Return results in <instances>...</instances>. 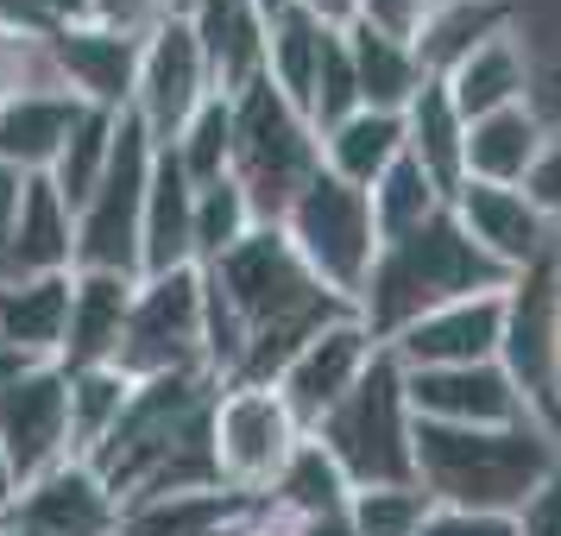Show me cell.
<instances>
[{"label":"cell","instance_id":"1","mask_svg":"<svg viewBox=\"0 0 561 536\" xmlns=\"http://www.w3.org/2000/svg\"><path fill=\"white\" fill-rule=\"evenodd\" d=\"M215 398H221V385L208 373L139 379L127 410H121V423H114V435L89 455V467L107 480V492L121 505L221 486L215 442H208L215 435Z\"/></svg>","mask_w":561,"mask_h":536},{"label":"cell","instance_id":"2","mask_svg":"<svg viewBox=\"0 0 561 536\" xmlns=\"http://www.w3.org/2000/svg\"><path fill=\"white\" fill-rule=\"evenodd\" d=\"M505 284H511L505 265H492V259L467 240V228L442 208L435 221H423V228H410V233H398V240L379 247L373 278H366V290L354 297V316L385 347V341H398L410 322H423L430 309H448V304H460V297H485V290H505Z\"/></svg>","mask_w":561,"mask_h":536},{"label":"cell","instance_id":"3","mask_svg":"<svg viewBox=\"0 0 561 536\" xmlns=\"http://www.w3.org/2000/svg\"><path fill=\"white\" fill-rule=\"evenodd\" d=\"M561 460V442L549 430L505 423V430H442L416 423V486L430 492V505L460 511H499L517 517V505L536 492V480Z\"/></svg>","mask_w":561,"mask_h":536},{"label":"cell","instance_id":"4","mask_svg":"<svg viewBox=\"0 0 561 536\" xmlns=\"http://www.w3.org/2000/svg\"><path fill=\"white\" fill-rule=\"evenodd\" d=\"M316 442L347 474L354 492H366V486H416V410H410L404 366L391 360V347L373 354V366L334 404V417L316 430Z\"/></svg>","mask_w":561,"mask_h":536},{"label":"cell","instance_id":"5","mask_svg":"<svg viewBox=\"0 0 561 536\" xmlns=\"http://www.w3.org/2000/svg\"><path fill=\"white\" fill-rule=\"evenodd\" d=\"M233 107V164L228 178L240 183V196L253 203L259 228H278L290 203L309 190V178L322 171V139L304 121V107H290L259 77L253 89L228 95Z\"/></svg>","mask_w":561,"mask_h":536},{"label":"cell","instance_id":"6","mask_svg":"<svg viewBox=\"0 0 561 536\" xmlns=\"http://www.w3.org/2000/svg\"><path fill=\"white\" fill-rule=\"evenodd\" d=\"M284 240H290V253L309 265V278L334 290L341 304H354L366 278H373V259H379V228H373V203H366V190L354 183L329 178V171H316L309 190L290 203V215L278 221Z\"/></svg>","mask_w":561,"mask_h":536},{"label":"cell","instance_id":"7","mask_svg":"<svg viewBox=\"0 0 561 536\" xmlns=\"http://www.w3.org/2000/svg\"><path fill=\"white\" fill-rule=\"evenodd\" d=\"M499 366L511 373L530 423L561 442V272H556V253L536 259L530 272H517L505 284Z\"/></svg>","mask_w":561,"mask_h":536},{"label":"cell","instance_id":"8","mask_svg":"<svg viewBox=\"0 0 561 536\" xmlns=\"http://www.w3.org/2000/svg\"><path fill=\"white\" fill-rule=\"evenodd\" d=\"M158 146L133 114H121L114 158L102 183L77 208V272H121L139 278V228H146V190H152Z\"/></svg>","mask_w":561,"mask_h":536},{"label":"cell","instance_id":"9","mask_svg":"<svg viewBox=\"0 0 561 536\" xmlns=\"http://www.w3.org/2000/svg\"><path fill=\"white\" fill-rule=\"evenodd\" d=\"M114 366L133 385L164 379V373H208V360H203V272L196 265L164 272V278H139Z\"/></svg>","mask_w":561,"mask_h":536},{"label":"cell","instance_id":"10","mask_svg":"<svg viewBox=\"0 0 561 536\" xmlns=\"http://www.w3.org/2000/svg\"><path fill=\"white\" fill-rule=\"evenodd\" d=\"M215 474L228 492L265 505L272 480L284 474V460L297 455L304 430L290 423V410L272 385H221L215 398Z\"/></svg>","mask_w":561,"mask_h":536},{"label":"cell","instance_id":"11","mask_svg":"<svg viewBox=\"0 0 561 536\" xmlns=\"http://www.w3.org/2000/svg\"><path fill=\"white\" fill-rule=\"evenodd\" d=\"M0 455H7L13 492L64 460H77L70 455V373L57 360L32 366L20 385L0 391Z\"/></svg>","mask_w":561,"mask_h":536},{"label":"cell","instance_id":"12","mask_svg":"<svg viewBox=\"0 0 561 536\" xmlns=\"http://www.w3.org/2000/svg\"><path fill=\"white\" fill-rule=\"evenodd\" d=\"M215 95V77H208L203 64V45H196V32L190 20H164V26L146 38V52H139V82H133V121L152 133V146H171L190 121H196V107Z\"/></svg>","mask_w":561,"mask_h":536},{"label":"cell","instance_id":"13","mask_svg":"<svg viewBox=\"0 0 561 536\" xmlns=\"http://www.w3.org/2000/svg\"><path fill=\"white\" fill-rule=\"evenodd\" d=\"M373 354H379V341L366 334V322H359V316H341V322H329L304 354L284 366L272 391L284 398L290 423H297L304 435H316L334 417V404L359 385V373L373 366Z\"/></svg>","mask_w":561,"mask_h":536},{"label":"cell","instance_id":"14","mask_svg":"<svg viewBox=\"0 0 561 536\" xmlns=\"http://www.w3.org/2000/svg\"><path fill=\"white\" fill-rule=\"evenodd\" d=\"M404 391H410L416 423H442V430H505V423H524L530 417L499 360H485V366L404 373Z\"/></svg>","mask_w":561,"mask_h":536},{"label":"cell","instance_id":"15","mask_svg":"<svg viewBox=\"0 0 561 536\" xmlns=\"http://www.w3.org/2000/svg\"><path fill=\"white\" fill-rule=\"evenodd\" d=\"M499 341H505V290H485V297L430 309L385 347L404 373H435V366H485L499 360Z\"/></svg>","mask_w":561,"mask_h":536},{"label":"cell","instance_id":"16","mask_svg":"<svg viewBox=\"0 0 561 536\" xmlns=\"http://www.w3.org/2000/svg\"><path fill=\"white\" fill-rule=\"evenodd\" d=\"M7 524L38 536H121V499L89 460H64L7 499Z\"/></svg>","mask_w":561,"mask_h":536},{"label":"cell","instance_id":"17","mask_svg":"<svg viewBox=\"0 0 561 536\" xmlns=\"http://www.w3.org/2000/svg\"><path fill=\"white\" fill-rule=\"evenodd\" d=\"M467 240L480 247L492 265H505L511 278L530 272L536 259H549V215L530 203V190H505V183H460L448 196Z\"/></svg>","mask_w":561,"mask_h":536},{"label":"cell","instance_id":"18","mask_svg":"<svg viewBox=\"0 0 561 536\" xmlns=\"http://www.w3.org/2000/svg\"><path fill=\"white\" fill-rule=\"evenodd\" d=\"M139 52H146V38L107 32V26H95V20L64 26V32L51 38L57 82H64V89H70L82 107H102V114H127V107H133Z\"/></svg>","mask_w":561,"mask_h":536},{"label":"cell","instance_id":"19","mask_svg":"<svg viewBox=\"0 0 561 536\" xmlns=\"http://www.w3.org/2000/svg\"><path fill=\"white\" fill-rule=\"evenodd\" d=\"M57 272H77V215H70V203L51 190V178H26L13 233H7V247H0V284L57 278Z\"/></svg>","mask_w":561,"mask_h":536},{"label":"cell","instance_id":"20","mask_svg":"<svg viewBox=\"0 0 561 536\" xmlns=\"http://www.w3.org/2000/svg\"><path fill=\"white\" fill-rule=\"evenodd\" d=\"M133 290H139V278H121V272H77L70 278V322H64V347H57L64 373L114 366L121 334H127Z\"/></svg>","mask_w":561,"mask_h":536},{"label":"cell","instance_id":"21","mask_svg":"<svg viewBox=\"0 0 561 536\" xmlns=\"http://www.w3.org/2000/svg\"><path fill=\"white\" fill-rule=\"evenodd\" d=\"M190 32L203 45L215 95H240V89H253L265 77V13L253 0H203L190 13Z\"/></svg>","mask_w":561,"mask_h":536},{"label":"cell","instance_id":"22","mask_svg":"<svg viewBox=\"0 0 561 536\" xmlns=\"http://www.w3.org/2000/svg\"><path fill=\"white\" fill-rule=\"evenodd\" d=\"M196 183L178 171V158L158 146L152 190H146V228H139V278H164L196 265Z\"/></svg>","mask_w":561,"mask_h":536},{"label":"cell","instance_id":"23","mask_svg":"<svg viewBox=\"0 0 561 536\" xmlns=\"http://www.w3.org/2000/svg\"><path fill=\"white\" fill-rule=\"evenodd\" d=\"M492 38H511V0H435L430 20L410 38V52L423 64V77H448Z\"/></svg>","mask_w":561,"mask_h":536},{"label":"cell","instance_id":"24","mask_svg":"<svg viewBox=\"0 0 561 536\" xmlns=\"http://www.w3.org/2000/svg\"><path fill=\"white\" fill-rule=\"evenodd\" d=\"M77 95L70 89H45V95H20L0 107V164H13L20 178H45L64 152V139L77 127Z\"/></svg>","mask_w":561,"mask_h":536},{"label":"cell","instance_id":"25","mask_svg":"<svg viewBox=\"0 0 561 536\" xmlns=\"http://www.w3.org/2000/svg\"><path fill=\"white\" fill-rule=\"evenodd\" d=\"M549 146L542 121L524 107H499L467 127V183H505V190H524L536 171V158Z\"/></svg>","mask_w":561,"mask_h":536},{"label":"cell","instance_id":"26","mask_svg":"<svg viewBox=\"0 0 561 536\" xmlns=\"http://www.w3.org/2000/svg\"><path fill=\"white\" fill-rule=\"evenodd\" d=\"M404 152L423 164V178L442 196H455L460 183H467V121H460V107L448 102V89L435 77L404 107Z\"/></svg>","mask_w":561,"mask_h":536},{"label":"cell","instance_id":"27","mask_svg":"<svg viewBox=\"0 0 561 536\" xmlns=\"http://www.w3.org/2000/svg\"><path fill=\"white\" fill-rule=\"evenodd\" d=\"M448 89V102L460 107V121L473 127L485 114H499V107H524L530 102V70H524V52H517V38H492L480 52L455 64L448 77H435Z\"/></svg>","mask_w":561,"mask_h":536},{"label":"cell","instance_id":"28","mask_svg":"<svg viewBox=\"0 0 561 536\" xmlns=\"http://www.w3.org/2000/svg\"><path fill=\"white\" fill-rule=\"evenodd\" d=\"M404 158V114H379V107H359L341 127L322 133V171L354 190H373V183Z\"/></svg>","mask_w":561,"mask_h":536},{"label":"cell","instance_id":"29","mask_svg":"<svg viewBox=\"0 0 561 536\" xmlns=\"http://www.w3.org/2000/svg\"><path fill=\"white\" fill-rule=\"evenodd\" d=\"M329 45H334V32L316 26L304 7H284L278 20H265V82L290 107H304V121H309V95H316Z\"/></svg>","mask_w":561,"mask_h":536},{"label":"cell","instance_id":"30","mask_svg":"<svg viewBox=\"0 0 561 536\" xmlns=\"http://www.w3.org/2000/svg\"><path fill=\"white\" fill-rule=\"evenodd\" d=\"M70 278H77V272L0 284V334H7L13 347H26L32 360H57V347H64V322H70Z\"/></svg>","mask_w":561,"mask_h":536},{"label":"cell","instance_id":"31","mask_svg":"<svg viewBox=\"0 0 561 536\" xmlns=\"http://www.w3.org/2000/svg\"><path fill=\"white\" fill-rule=\"evenodd\" d=\"M253 499H240L228 486H208V492H171V499H139L121 505V536H208L228 531L240 517H253Z\"/></svg>","mask_w":561,"mask_h":536},{"label":"cell","instance_id":"32","mask_svg":"<svg viewBox=\"0 0 561 536\" xmlns=\"http://www.w3.org/2000/svg\"><path fill=\"white\" fill-rule=\"evenodd\" d=\"M347 57H354V82H359V107H379V114H404L423 89V64L404 38H385L373 26H347Z\"/></svg>","mask_w":561,"mask_h":536},{"label":"cell","instance_id":"33","mask_svg":"<svg viewBox=\"0 0 561 536\" xmlns=\"http://www.w3.org/2000/svg\"><path fill=\"white\" fill-rule=\"evenodd\" d=\"M347 499H354V486H347V474L322 455V442H316V435H304V442H297V455L284 460V474L272 480V492H265V505L284 511L290 524L341 517V511H347Z\"/></svg>","mask_w":561,"mask_h":536},{"label":"cell","instance_id":"34","mask_svg":"<svg viewBox=\"0 0 561 536\" xmlns=\"http://www.w3.org/2000/svg\"><path fill=\"white\" fill-rule=\"evenodd\" d=\"M114 133H121V114H102V107H77V127H70V139H64V152H57V164L45 171L51 178V190L70 203V215H77L82 203H89V190L102 183L107 158H114Z\"/></svg>","mask_w":561,"mask_h":536},{"label":"cell","instance_id":"35","mask_svg":"<svg viewBox=\"0 0 561 536\" xmlns=\"http://www.w3.org/2000/svg\"><path fill=\"white\" fill-rule=\"evenodd\" d=\"M127 398H133V379L121 366H82V373H70V455L77 460L95 455L114 435Z\"/></svg>","mask_w":561,"mask_h":536},{"label":"cell","instance_id":"36","mask_svg":"<svg viewBox=\"0 0 561 536\" xmlns=\"http://www.w3.org/2000/svg\"><path fill=\"white\" fill-rule=\"evenodd\" d=\"M366 203H373V228H379V240H398V233L435 221V215L448 208V196H442V190L423 178V164L404 152L379 183H373V190H366Z\"/></svg>","mask_w":561,"mask_h":536},{"label":"cell","instance_id":"37","mask_svg":"<svg viewBox=\"0 0 561 536\" xmlns=\"http://www.w3.org/2000/svg\"><path fill=\"white\" fill-rule=\"evenodd\" d=\"M164 152L178 158V171L196 183V190L228 178V164H233V107H228V95H208V102L196 107V121H190Z\"/></svg>","mask_w":561,"mask_h":536},{"label":"cell","instance_id":"38","mask_svg":"<svg viewBox=\"0 0 561 536\" xmlns=\"http://www.w3.org/2000/svg\"><path fill=\"white\" fill-rule=\"evenodd\" d=\"M259 221H253V203L240 196V183L233 178H221V183H208V190H196V272L203 265H215L221 253H233L247 233H253Z\"/></svg>","mask_w":561,"mask_h":536},{"label":"cell","instance_id":"39","mask_svg":"<svg viewBox=\"0 0 561 536\" xmlns=\"http://www.w3.org/2000/svg\"><path fill=\"white\" fill-rule=\"evenodd\" d=\"M430 517V492L423 486H366L347 499V524L354 536H416Z\"/></svg>","mask_w":561,"mask_h":536},{"label":"cell","instance_id":"40","mask_svg":"<svg viewBox=\"0 0 561 536\" xmlns=\"http://www.w3.org/2000/svg\"><path fill=\"white\" fill-rule=\"evenodd\" d=\"M45 89H64L51 64V38L0 26V107L20 102V95H45Z\"/></svg>","mask_w":561,"mask_h":536},{"label":"cell","instance_id":"41","mask_svg":"<svg viewBox=\"0 0 561 536\" xmlns=\"http://www.w3.org/2000/svg\"><path fill=\"white\" fill-rule=\"evenodd\" d=\"M89 20L127 38H152L164 26V0H89Z\"/></svg>","mask_w":561,"mask_h":536},{"label":"cell","instance_id":"42","mask_svg":"<svg viewBox=\"0 0 561 536\" xmlns=\"http://www.w3.org/2000/svg\"><path fill=\"white\" fill-rule=\"evenodd\" d=\"M511 524H517V536H561V460L536 480V492L517 505Z\"/></svg>","mask_w":561,"mask_h":536},{"label":"cell","instance_id":"43","mask_svg":"<svg viewBox=\"0 0 561 536\" xmlns=\"http://www.w3.org/2000/svg\"><path fill=\"white\" fill-rule=\"evenodd\" d=\"M416 536H517V524H511V517H499V511L430 505V517H423V531H416Z\"/></svg>","mask_w":561,"mask_h":536},{"label":"cell","instance_id":"44","mask_svg":"<svg viewBox=\"0 0 561 536\" xmlns=\"http://www.w3.org/2000/svg\"><path fill=\"white\" fill-rule=\"evenodd\" d=\"M430 7L435 0H359V20L354 26H373V32H385V38H416V26L430 20Z\"/></svg>","mask_w":561,"mask_h":536},{"label":"cell","instance_id":"45","mask_svg":"<svg viewBox=\"0 0 561 536\" xmlns=\"http://www.w3.org/2000/svg\"><path fill=\"white\" fill-rule=\"evenodd\" d=\"M524 190H530V203L542 208L549 221L561 215V133H549V146H542V158H536V171H530Z\"/></svg>","mask_w":561,"mask_h":536},{"label":"cell","instance_id":"46","mask_svg":"<svg viewBox=\"0 0 561 536\" xmlns=\"http://www.w3.org/2000/svg\"><path fill=\"white\" fill-rule=\"evenodd\" d=\"M297 7H304L316 26H329V32H347L359 20V0H297Z\"/></svg>","mask_w":561,"mask_h":536},{"label":"cell","instance_id":"47","mask_svg":"<svg viewBox=\"0 0 561 536\" xmlns=\"http://www.w3.org/2000/svg\"><path fill=\"white\" fill-rule=\"evenodd\" d=\"M32 366H45V360H32L26 347H13V341L0 334V391H7V385H20V379L32 373Z\"/></svg>","mask_w":561,"mask_h":536},{"label":"cell","instance_id":"48","mask_svg":"<svg viewBox=\"0 0 561 536\" xmlns=\"http://www.w3.org/2000/svg\"><path fill=\"white\" fill-rule=\"evenodd\" d=\"M297 536H354V524H347V511H341V517H316V524H297Z\"/></svg>","mask_w":561,"mask_h":536},{"label":"cell","instance_id":"49","mask_svg":"<svg viewBox=\"0 0 561 536\" xmlns=\"http://www.w3.org/2000/svg\"><path fill=\"white\" fill-rule=\"evenodd\" d=\"M196 7H203V0H164V20H190Z\"/></svg>","mask_w":561,"mask_h":536},{"label":"cell","instance_id":"50","mask_svg":"<svg viewBox=\"0 0 561 536\" xmlns=\"http://www.w3.org/2000/svg\"><path fill=\"white\" fill-rule=\"evenodd\" d=\"M253 7H259V13H265V20H278L284 7H297V0H253Z\"/></svg>","mask_w":561,"mask_h":536},{"label":"cell","instance_id":"51","mask_svg":"<svg viewBox=\"0 0 561 536\" xmlns=\"http://www.w3.org/2000/svg\"><path fill=\"white\" fill-rule=\"evenodd\" d=\"M0 499H13V480H7V455H0Z\"/></svg>","mask_w":561,"mask_h":536},{"label":"cell","instance_id":"52","mask_svg":"<svg viewBox=\"0 0 561 536\" xmlns=\"http://www.w3.org/2000/svg\"><path fill=\"white\" fill-rule=\"evenodd\" d=\"M208 536H247V517H240V524H228V531H208Z\"/></svg>","mask_w":561,"mask_h":536},{"label":"cell","instance_id":"53","mask_svg":"<svg viewBox=\"0 0 561 536\" xmlns=\"http://www.w3.org/2000/svg\"><path fill=\"white\" fill-rule=\"evenodd\" d=\"M0 536H7V531H0Z\"/></svg>","mask_w":561,"mask_h":536}]
</instances>
